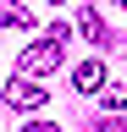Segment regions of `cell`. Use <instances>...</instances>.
I'll use <instances>...</instances> for the list:
<instances>
[{"label":"cell","instance_id":"cell-7","mask_svg":"<svg viewBox=\"0 0 127 132\" xmlns=\"http://www.w3.org/2000/svg\"><path fill=\"white\" fill-rule=\"evenodd\" d=\"M22 132H61L55 121H22Z\"/></svg>","mask_w":127,"mask_h":132},{"label":"cell","instance_id":"cell-1","mask_svg":"<svg viewBox=\"0 0 127 132\" xmlns=\"http://www.w3.org/2000/svg\"><path fill=\"white\" fill-rule=\"evenodd\" d=\"M17 66H22L28 77H50L55 66H61V44H55V39H39V44H28Z\"/></svg>","mask_w":127,"mask_h":132},{"label":"cell","instance_id":"cell-5","mask_svg":"<svg viewBox=\"0 0 127 132\" xmlns=\"http://www.w3.org/2000/svg\"><path fill=\"white\" fill-rule=\"evenodd\" d=\"M0 28H33V16H28L17 0H6V6H0Z\"/></svg>","mask_w":127,"mask_h":132},{"label":"cell","instance_id":"cell-2","mask_svg":"<svg viewBox=\"0 0 127 132\" xmlns=\"http://www.w3.org/2000/svg\"><path fill=\"white\" fill-rule=\"evenodd\" d=\"M6 105H11V110H44V88H39V77L17 72V77L6 82Z\"/></svg>","mask_w":127,"mask_h":132},{"label":"cell","instance_id":"cell-6","mask_svg":"<svg viewBox=\"0 0 127 132\" xmlns=\"http://www.w3.org/2000/svg\"><path fill=\"white\" fill-rule=\"evenodd\" d=\"M100 105L105 110H127V82H105V88H100Z\"/></svg>","mask_w":127,"mask_h":132},{"label":"cell","instance_id":"cell-3","mask_svg":"<svg viewBox=\"0 0 127 132\" xmlns=\"http://www.w3.org/2000/svg\"><path fill=\"white\" fill-rule=\"evenodd\" d=\"M72 88L77 94H100L105 88V61H77L72 66Z\"/></svg>","mask_w":127,"mask_h":132},{"label":"cell","instance_id":"cell-8","mask_svg":"<svg viewBox=\"0 0 127 132\" xmlns=\"http://www.w3.org/2000/svg\"><path fill=\"white\" fill-rule=\"evenodd\" d=\"M50 6H66V0H50Z\"/></svg>","mask_w":127,"mask_h":132},{"label":"cell","instance_id":"cell-4","mask_svg":"<svg viewBox=\"0 0 127 132\" xmlns=\"http://www.w3.org/2000/svg\"><path fill=\"white\" fill-rule=\"evenodd\" d=\"M77 33H83L88 44H100V50L110 44V28H105V16H100V11H83V16H77Z\"/></svg>","mask_w":127,"mask_h":132},{"label":"cell","instance_id":"cell-9","mask_svg":"<svg viewBox=\"0 0 127 132\" xmlns=\"http://www.w3.org/2000/svg\"><path fill=\"white\" fill-rule=\"evenodd\" d=\"M116 6H127V0H116Z\"/></svg>","mask_w":127,"mask_h":132}]
</instances>
